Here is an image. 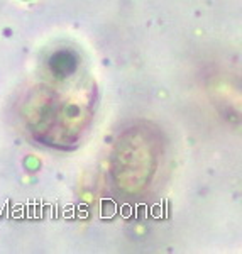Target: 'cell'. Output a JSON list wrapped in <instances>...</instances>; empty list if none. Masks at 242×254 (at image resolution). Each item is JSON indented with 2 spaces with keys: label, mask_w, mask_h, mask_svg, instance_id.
I'll list each match as a JSON object with an SVG mask.
<instances>
[{
  "label": "cell",
  "mask_w": 242,
  "mask_h": 254,
  "mask_svg": "<svg viewBox=\"0 0 242 254\" xmlns=\"http://www.w3.org/2000/svg\"><path fill=\"white\" fill-rule=\"evenodd\" d=\"M51 69L58 76H68L75 69V56L68 51L56 53L51 60Z\"/></svg>",
  "instance_id": "1"
}]
</instances>
